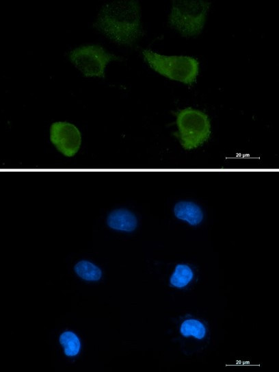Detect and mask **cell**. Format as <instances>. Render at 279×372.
Returning a JSON list of instances; mask_svg holds the SVG:
<instances>
[{
    "mask_svg": "<svg viewBox=\"0 0 279 372\" xmlns=\"http://www.w3.org/2000/svg\"><path fill=\"white\" fill-rule=\"evenodd\" d=\"M107 223L111 229L132 232L137 225L135 214L126 209H117L111 212L107 219Z\"/></svg>",
    "mask_w": 279,
    "mask_h": 372,
    "instance_id": "cell-7",
    "label": "cell"
},
{
    "mask_svg": "<svg viewBox=\"0 0 279 372\" xmlns=\"http://www.w3.org/2000/svg\"><path fill=\"white\" fill-rule=\"evenodd\" d=\"M181 332L183 336L186 337L193 336L198 339H202L206 334V329L199 321L188 319L181 324Z\"/></svg>",
    "mask_w": 279,
    "mask_h": 372,
    "instance_id": "cell-12",
    "label": "cell"
},
{
    "mask_svg": "<svg viewBox=\"0 0 279 372\" xmlns=\"http://www.w3.org/2000/svg\"><path fill=\"white\" fill-rule=\"evenodd\" d=\"M142 55L152 69L170 79L185 84H191L196 81L199 62L193 57L165 55L150 49L143 50Z\"/></svg>",
    "mask_w": 279,
    "mask_h": 372,
    "instance_id": "cell-2",
    "label": "cell"
},
{
    "mask_svg": "<svg viewBox=\"0 0 279 372\" xmlns=\"http://www.w3.org/2000/svg\"><path fill=\"white\" fill-rule=\"evenodd\" d=\"M210 5L205 1H174L169 23L183 36H198L205 25Z\"/></svg>",
    "mask_w": 279,
    "mask_h": 372,
    "instance_id": "cell-3",
    "label": "cell"
},
{
    "mask_svg": "<svg viewBox=\"0 0 279 372\" xmlns=\"http://www.w3.org/2000/svg\"><path fill=\"white\" fill-rule=\"evenodd\" d=\"M94 27L111 40L131 46L141 37L140 6L137 1H114L101 8Z\"/></svg>",
    "mask_w": 279,
    "mask_h": 372,
    "instance_id": "cell-1",
    "label": "cell"
},
{
    "mask_svg": "<svg viewBox=\"0 0 279 372\" xmlns=\"http://www.w3.org/2000/svg\"><path fill=\"white\" fill-rule=\"evenodd\" d=\"M175 216L191 225L199 224L203 219V213L197 204L191 201H180L174 206Z\"/></svg>",
    "mask_w": 279,
    "mask_h": 372,
    "instance_id": "cell-8",
    "label": "cell"
},
{
    "mask_svg": "<svg viewBox=\"0 0 279 372\" xmlns=\"http://www.w3.org/2000/svg\"><path fill=\"white\" fill-rule=\"evenodd\" d=\"M74 269L78 276L87 281H98L102 276L101 270L97 266L87 260H81L77 262Z\"/></svg>",
    "mask_w": 279,
    "mask_h": 372,
    "instance_id": "cell-9",
    "label": "cell"
},
{
    "mask_svg": "<svg viewBox=\"0 0 279 372\" xmlns=\"http://www.w3.org/2000/svg\"><path fill=\"white\" fill-rule=\"evenodd\" d=\"M50 140L64 156L72 157L79 150L81 135L75 125L59 121L53 123L51 126Z\"/></svg>",
    "mask_w": 279,
    "mask_h": 372,
    "instance_id": "cell-6",
    "label": "cell"
},
{
    "mask_svg": "<svg viewBox=\"0 0 279 372\" xmlns=\"http://www.w3.org/2000/svg\"><path fill=\"white\" fill-rule=\"evenodd\" d=\"M178 136L182 147L187 150L198 148L209 138L211 133L208 116L202 111L185 108L176 115Z\"/></svg>",
    "mask_w": 279,
    "mask_h": 372,
    "instance_id": "cell-4",
    "label": "cell"
},
{
    "mask_svg": "<svg viewBox=\"0 0 279 372\" xmlns=\"http://www.w3.org/2000/svg\"><path fill=\"white\" fill-rule=\"evenodd\" d=\"M69 58L86 77H105V69L111 61L119 59L99 45H88L72 50Z\"/></svg>",
    "mask_w": 279,
    "mask_h": 372,
    "instance_id": "cell-5",
    "label": "cell"
},
{
    "mask_svg": "<svg viewBox=\"0 0 279 372\" xmlns=\"http://www.w3.org/2000/svg\"><path fill=\"white\" fill-rule=\"evenodd\" d=\"M59 343L64 347V354L68 356H75L78 354L81 343L78 336L72 332H65L59 336Z\"/></svg>",
    "mask_w": 279,
    "mask_h": 372,
    "instance_id": "cell-10",
    "label": "cell"
},
{
    "mask_svg": "<svg viewBox=\"0 0 279 372\" xmlns=\"http://www.w3.org/2000/svg\"><path fill=\"white\" fill-rule=\"evenodd\" d=\"M192 277L193 272L189 266L178 264L170 278V283L174 286L182 288L188 284Z\"/></svg>",
    "mask_w": 279,
    "mask_h": 372,
    "instance_id": "cell-11",
    "label": "cell"
}]
</instances>
